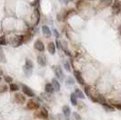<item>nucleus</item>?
I'll return each instance as SVG.
<instances>
[{
  "instance_id": "f257e3e1",
  "label": "nucleus",
  "mask_w": 121,
  "mask_h": 120,
  "mask_svg": "<svg viewBox=\"0 0 121 120\" xmlns=\"http://www.w3.org/2000/svg\"><path fill=\"white\" fill-rule=\"evenodd\" d=\"M33 69H34V64H33V61L31 60H26L25 61V67H24V70H25V76L29 77L31 76L32 72H33Z\"/></svg>"
},
{
  "instance_id": "f03ea898",
  "label": "nucleus",
  "mask_w": 121,
  "mask_h": 120,
  "mask_svg": "<svg viewBox=\"0 0 121 120\" xmlns=\"http://www.w3.org/2000/svg\"><path fill=\"white\" fill-rule=\"evenodd\" d=\"M53 70H54V73H55L56 77L60 80H63L64 79V74H63V71L61 70L60 66H54L53 67Z\"/></svg>"
},
{
  "instance_id": "7ed1b4c3",
  "label": "nucleus",
  "mask_w": 121,
  "mask_h": 120,
  "mask_svg": "<svg viewBox=\"0 0 121 120\" xmlns=\"http://www.w3.org/2000/svg\"><path fill=\"white\" fill-rule=\"evenodd\" d=\"M57 45H58L59 48H60L61 50L65 52L66 54L70 55V52H69V51H68V47H67V43H66L65 41H63V40L58 41L57 40Z\"/></svg>"
},
{
  "instance_id": "20e7f679",
  "label": "nucleus",
  "mask_w": 121,
  "mask_h": 120,
  "mask_svg": "<svg viewBox=\"0 0 121 120\" xmlns=\"http://www.w3.org/2000/svg\"><path fill=\"white\" fill-rule=\"evenodd\" d=\"M35 117H39V118H47L48 117V111L44 108V107H42L39 112H37L35 114Z\"/></svg>"
},
{
  "instance_id": "39448f33",
  "label": "nucleus",
  "mask_w": 121,
  "mask_h": 120,
  "mask_svg": "<svg viewBox=\"0 0 121 120\" xmlns=\"http://www.w3.org/2000/svg\"><path fill=\"white\" fill-rule=\"evenodd\" d=\"M121 10V2L119 0H115L114 4L112 5V11L114 14H118Z\"/></svg>"
},
{
  "instance_id": "423d86ee",
  "label": "nucleus",
  "mask_w": 121,
  "mask_h": 120,
  "mask_svg": "<svg viewBox=\"0 0 121 120\" xmlns=\"http://www.w3.org/2000/svg\"><path fill=\"white\" fill-rule=\"evenodd\" d=\"M22 90H23V92H24L26 96H29V97H35V92L31 90L29 87H27L26 85L22 86Z\"/></svg>"
},
{
  "instance_id": "0eeeda50",
  "label": "nucleus",
  "mask_w": 121,
  "mask_h": 120,
  "mask_svg": "<svg viewBox=\"0 0 121 120\" xmlns=\"http://www.w3.org/2000/svg\"><path fill=\"white\" fill-rule=\"evenodd\" d=\"M15 100L18 104H24L26 99H25V96H23L20 93H16L15 95Z\"/></svg>"
},
{
  "instance_id": "6e6552de",
  "label": "nucleus",
  "mask_w": 121,
  "mask_h": 120,
  "mask_svg": "<svg viewBox=\"0 0 121 120\" xmlns=\"http://www.w3.org/2000/svg\"><path fill=\"white\" fill-rule=\"evenodd\" d=\"M27 108H29V109H38L39 108V104L35 100H29L28 103H27Z\"/></svg>"
},
{
  "instance_id": "1a4fd4ad",
  "label": "nucleus",
  "mask_w": 121,
  "mask_h": 120,
  "mask_svg": "<svg viewBox=\"0 0 121 120\" xmlns=\"http://www.w3.org/2000/svg\"><path fill=\"white\" fill-rule=\"evenodd\" d=\"M35 48L37 51H44V44H43V43L42 41L37 40L35 43Z\"/></svg>"
},
{
  "instance_id": "9d476101",
  "label": "nucleus",
  "mask_w": 121,
  "mask_h": 120,
  "mask_svg": "<svg viewBox=\"0 0 121 120\" xmlns=\"http://www.w3.org/2000/svg\"><path fill=\"white\" fill-rule=\"evenodd\" d=\"M37 62H38L41 66H45L46 62H47L46 57L44 56V55H43V54L39 55V56H38V58H37Z\"/></svg>"
},
{
  "instance_id": "9b49d317",
  "label": "nucleus",
  "mask_w": 121,
  "mask_h": 120,
  "mask_svg": "<svg viewBox=\"0 0 121 120\" xmlns=\"http://www.w3.org/2000/svg\"><path fill=\"white\" fill-rule=\"evenodd\" d=\"M42 31H43V35H44L45 37H47V38L51 37L52 33H51L50 28H49L47 25H43V26L42 27Z\"/></svg>"
},
{
  "instance_id": "f8f14e48",
  "label": "nucleus",
  "mask_w": 121,
  "mask_h": 120,
  "mask_svg": "<svg viewBox=\"0 0 121 120\" xmlns=\"http://www.w3.org/2000/svg\"><path fill=\"white\" fill-rule=\"evenodd\" d=\"M52 87H53V90H56V91H59L60 89V83L58 82V80H55V79H53L52 80Z\"/></svg>"
},
{
  "instance_id": "ddd939ff",
  "label": "nucleus",
  "mask_w": 121,
  "mask_h": 120,
  "mask_svg": "<svg viewBox=\"0 0 121 120\" xmlns=\"http://www.w3.org/2000/svg\"><path fill=\"white\" fill-rule=\"evenodd\" d=\"M48 51L50 52L51 54H54L55 53V45L53 43H50L49 44H48Z\"/></svg>"
},
{
  "instance_id": "4468645a",
  "label": "nucleus",
  "mask_w": 121,
  "mask_h": 120,
  "mask_svg": "<svg viewBox=\"0 0 121 120\" xmlns=\"http://www.w3.org/2000/svg\"><path fill=\"white\" fill-rule=\"evenodd\" d=\"M74 76H75V78L77 79V80H78V82L80 83V84H84V81H83V80H82V78H81V73L78 71V70H76V71H74Z\"/></svg>"
},
{
  "instance_id": "2eb2a0df",
  "label": "nucleus",
  "mask_w": 121,
  "mask_h": 120,
  "mask_svg": "<svg viewBox=\"0 0 121 120\" xmlns=\"http://www.w3.org/2000/svg\"><path fill=\"white\" fill-rule=\"evenodd\" d=\"M62 112H63V115L64 116H69L71 115V108H70V107H68V106H63V107H62Z\"/></svg>"
},
{
  "instance_id": "dca6fc26",
  "label": "nucleus",
  "mask_w": 121,
  "mask_h": 120,
  "mask_svg": "<svg viewBox=\"0 0 121 120\" xmlns=\"http://www.w3.org/2000/svg\"><path fill=\"white\" fill-rule=\"evenodd\" d=\"M44 90H45V91L47 92V93H52V92L54 91L53 87H52V85L51 83H47V84H46Z\"/></svg>"
},
{
  "instance_id": "f3484780",
  "label": "nucleus",
  "mask_w": 121,
  "mask_h": 120,
  "mask_svg": "<svg viewBox=\"0 0 121 120\" xmlns=\"http://www.w3.org/2000/svg\"><path fill=\"white\" fill-rule=\"evenodd\" d=\"M74 94H75V96L77 97V98H80V99H84V98H85V96H84V94H83V92H82L81 90H79V89L75 90Z\"/></svg>"
},
{
  "instance_id": "a211bd4d",
  "label": "nucleus",
  "mask_w": 121,
  "mask_h": 120,
  "mask_svg": "<svg viewBox=\"0 0 121 120\" xmlns=\"http://www.w3.org/2000/svg\"><path fill=\"white\" fill-rule=\"evenodd\" d=\"M71 102L73 106H77L78 105V101H77V97L75 96L74 93H72L71 95Z\"/></svg>"
},
{
  "instance_id": "6ab92c4d",
  "label": "nucleus",
  "mask_w": 121,
  "mask_h": 120,
  "mask_svg": "<svg viewBox=\"0 0 121 120\" xmlns=\"http://www.w3.org/2000/svg\"><path fill=\"white\" fill-rule=\"evenodd\" d=\"M65 16H66V15H64L62 12H60V13H59L58 15H57V19L59 21H61V22H62V21L65 19Z\"/></svg>"
},
{
  "instance_id": "aec40b11",
  "label": "nucleus",
  "mask_w": 121,
  "mask_h": 120,
  "mask_svg": "<svg viewBox=\"0 0 121 120\" xmlns=\"http://www.w3.org/2000/svg\"><path fill=\"white\" fill-rule=\"evenodd\" d=\"M19 90V87L16 84H11L10 85V90L11 91H17Z\"/></svg>"
},
{
  "instance_id": "412c9836",
  "label": "nucleus",
  "mask_w": 121,
  "mask_h": 120,
  "mask_svg": "<svg viewBox=\"0 0 121 120\" xmlns=\"http://www.w3.org/2000/svg\"><path fill=\"white\" fill-rule=\"evenodd\" d=\"M58 120H69V116H66L63 114H59L58 115Z\"/></svg>"
},
{
  "instance_id": "4be33fe9",
  "label": "nucleus",
  "mask_w": 121,
  "mask_h": 120,
  "mask_svg": "<svg viewBox=\"0 0 121 120\" xmlns=\"http://www.w3.org/2000/svg\"><path fill=\"white\" fill-rule=\"evenodd\" d=\"M111 1L112 0H101V4L104 5H109L111 4Z\"/></svg>"
},
{
  "instance_id": "5701e85b",
  "label": "nucleus",
  "mask_w": 121,
  "mask_h": 120,
  "mask_svg": "<svg viewBox=\"0 0 121 120\" xmlns=\"http://www.w3.org/2000/svg\"><path fill=\"white\" fill-rule=\"evenodd\" d=\"M72 116H73V119L74 120H81V116L79 115L78 113H73V114H72Z\"/></svg>"
},
{
  "instance_id": "b1692460",
  "label": "nucleus",
  "mask_w": 121,
  "mask_h": 120,
  "mask_svg": "<svg viewBox=\"0 0 121 120\" xmlns=\"http://www.w3.org/2000/svg\"><path fill=\"white\" fill-rule=\"evenodd\" d=\"M5 81L7 82V83H11L13 81V79H12V77H10V76H5Z\"/></svg>"
},
{
  "instance_id": "393cba45",
  "label": "nucleus",
  "mask_w": 121,
  "mask_h": 120,
  "mask_svg": "<svg viewBox=\"0 0 121 120\" xmlns=\"http://www.w3.org/2000/svg\"><path fill=\"white\" fill-rule=\"evenodd\" d=\"M7 90V87L5 85H1L0 86V93H3V92H5Z\"/></svg>"
},
{
  "instance_id": "a878e982",
  "label": "nucleus",
  "mask_w": 121,
  "mask_h": 120,
  "mask_svg": "<svg viewBox=\"0 0 121 120\" xmlns=\"http://www.w3.org/2000/svg\"><path fill=\"white\" fill-rule=\"evenodd\" d=\"M64 67H65V70H67V71H71V66H70V63H69L68 61H65Z\"/></svg>"
},
{
  "instance_id": "bb28decb",
  "label": "nucleus",
  "mask_w": 121,
  "mask_h": 120,
  "mask_svg": "<svg viewBox=\"0 0 121 120\" xmlns=\"http://www.w3.org/2000/svg\"><path fill=\"white\" fill-rule=\"evenodd\" d=\"M0 44H2V45L6 44V41H5V38L4 37V36L0 37Z\"/></svg>"
},
{
  "instance_id": "cd10ccee",
  "label": "nucleus",
  "mask_w": 121,
  "mask_h": 120,
  "mask_svg": "<svg viewBox=\"0 0 121 120\" xmlns=\"http://www.w3.org/2000/svg\"><path fill=\"white\" fill-rule=\"evenodd\" d=\"M67 83H68V84H71V83H73L72 79H71V78H69V80H67Z\"/></svg>"
},
{
  "instance_id": "c85d7f7f",
  "label": "nucleus",
  "mask_w": 121,
  "mask_h": 120,
  "mask_svg": "<svg viewBox=\"0 0 121 120\" xmlns=\"http://www.w3.org/2000/svg\"><path fill=\"white\" fill-rule=\"evenodd\" d=\"M53 33H54V34H55L56 37L58 38V37H59V34H58V32H57L56 30H53Z\"/></svg>"
},
{
  "instance_id": "c756f323",
  "label": "nucleus",
  "mask_w": 121,
  "mask_h": 120,
  "mask_svg": "<svg viewBox=\"0 0 121 120\" xmlns=\"http://www.w3.org/2000/svg\"><path fill=\"white\" fill-rule=\"evenodd\" d=\"M61 4H65V3H67V0H59Z\"/></svg>"
},
{
  "instance_id": "7c9ffc66",
  "label": "nucleus",
  "mask_w": 121,
  "mask_h": 120,
  "mask_svg": "<svg viewBox=\"0 0 121 120\" xmlns=\"http://www.w3.org/2000/svg\"><path fill=\"white\" fill-rule=\"evenodd\" d=\"M118 31H119V34H121V25L119 26V28H118Z\"/></svg>"
},
{
  "instance_id": "2f4dec72",
  "label": "nucleus",
  "mask_w": 121,
  "mask_h": 120,
  "mask_svg": "<svg viewBox=\"0 0 121 120\" xmlns=\"http://www.w3.org/2000/svg\"><path fill=\"white\" fill-rule=\"evenodd\" d=\"M2 74H3V71H2V70H0V75H2Z\"/></svg>"
},
{
  "instance_id": "473e14b6",
  "label": "nucleus",
  "mask_w": 121,
  "mask_h": 120,
  "mask_svg": "<svg viewBox=\"0 0 121 120\" xmlns=\"http://www.w3.org/2000/svg\"><path fill=\"white\" fill-rule=\"evenodd\" d=\"M71 1H74V0H67V2H71Z\"/></svg>"
},
{
  "instance_id": "72a5a7b5",
  "label": "nucleus",
  "mask_w": 121,
  "mask_h": 120,
  "mask_svg": "<svg viewBox=\"0 0 121 120\" xmlns=\"http://www.w3.org/2000/svg\"><path fill=\"white\" fill-rule=\"evenodd\" d=\"M0 81H1V77H0Z\"/></svg>"
}]
</instances>
